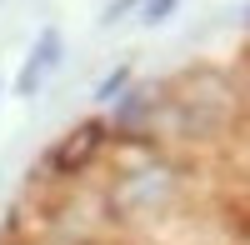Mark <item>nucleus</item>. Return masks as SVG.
Returning <instances> with one entry per match:
<instances>
[{"label":"nucleus","instance_id":"obj_1","mask_svg":"<svg viewBox=\"0 0 250 245\" xmlns=\"http://www.w3.org/2000/svg\"><path fill=\"white\" fill-rule=\"evenodd\" d=\"M55 60H60V30H45V35L35 40V50H30V60H25V70H20L15 90H20V95H30L40 80H45V70H55Z\"/></svg>","mask_w":250,"mask_h":245},{"label":"nucleus","instance_id":"obj_2","mask_svg":"<svg viewBox=\"0 0 250 245\" xmlns=\"http://www.w3.org/2000/svg\"><path fill=\"white\" fill-rule=\"evenodd\" d=\"M170 5H175V0H150V5H145V20H150V25H155V20H165V15H170Z\"/></svg>","mask_w":250,"mask_h":245}]
</instances>
